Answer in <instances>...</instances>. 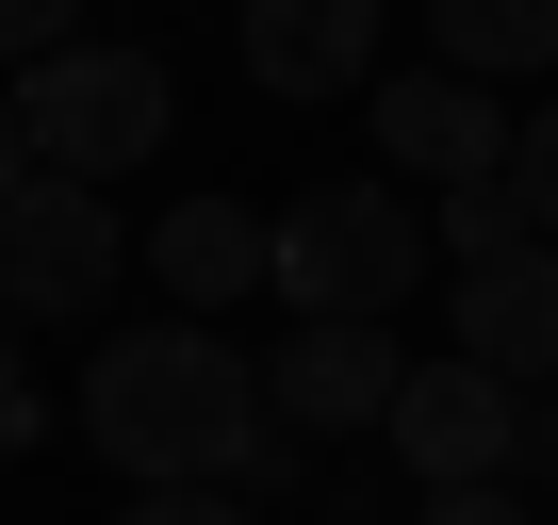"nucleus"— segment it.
<instances>
[{
	"mask_svg": "<svg viewBox=\"0 0 558 525\" xmlns=\"http://www.w3.org/2000/svg\"><path fill=\"white\" fill-rule=\"evenodd\" d=\"M263 427H279V411H263V362H246L214 313L116 329V345L83 362V443H99V476H132V492H197V476L230 492Z\"/></svg>",
	"mask_w": 558,
	"mask_h": 525,
	"instance_id": "nucleus-1",
	"label": "nucleus"
},
{
	"mask_svg": "<svg viewBox=\"0 0 558 525\" xmlns=\"http://www.w3.org/2000/svg\"><path fill=\"white\" fill-rule=\"evenodd\" d=\"M444 280V230L395 197V181H313L296 213H279V313H296V329H329V313H362V329H395L411 296Z\"/></svg>",
	"mask_w": 558,
	"mask_h": 525,
	"instance_id": "nucleus-2",
	"label": "nucleus"
},
{
	"mask_svg": "<svg viewBox=\"0 0 558 525\" xmlns=\"http://www.w3.org/2000/svg\"><path fill=\"white\" fill-rule=\"evenodd\" d=\"M17 115H34V164H66V181H132V164L181 132V83H165V50L66 34L50 66H17Z\"/></svg>",
	"mask_w": 558,
	"mask_h": 525,
	"instance_id": "nucleus-3",
	"label": "nucleus"
},
{
	"mask_svg": "<svg viewBox=\"0 0 558 525\" xmlns=\"http://www.w3.org/2000/svg\"><path fill=\"white\" fill-rule=\"evenodd\" d=\"M132 262H148V246L116 230V181H66V164H34L17 197H0V313H17V329H66V313H99Z\"/></svg>",
	"mask_w": 558,
	"mask_h": 525,
	"instance_id": "nucleus-4",
	"label": "nucleus"
},
{
	"mask_svg": "<svg viewBox=\"0 0 558 525\" xmlns=\"http://www.w3.org/2000/svg\"><path fill=\"white\" fill-rule=\"evenodd\" d=\"M427 492H476V476H525V378H493L476 345H444V362H411V394H395V427H378Z\"/></svg>",
	"mask_w": 558,
	"mask_h": 525,
	"instance_id": "nucleus-5",
	"label": "nucleus"
},
{
	"mask_svg": "<svg viewBox=\"0 0 558 525\" xmlns=\"http://www.w3.org/2000/svg\"><path fill=\"white\" fill-rule=\"evenodd\" d=\"M395 394H411V362H395V329H362V313H329V329H296V345L263 362V411H279V427H313V443L395 427Z\"/></svg>",
	"mask_w": 558,
	"mask_h": 525,
	"instance_id": "nucleus-6",
	"label": "nucleus"
},
{
	"mask_svg": "<svg viewBox=\"0 0 558 525\" xmlns=\"http://www.w3.org/2000/svg\"><path fill=\"white\" fill-rule=\"evenodd\" d=\"M378 148H395V181H509L525 115H493L476 66H411V83H378Z\"/></svg>",
	"mask_w": 558,
	"mask_h": 525,
	"instance_id": "nucleus-7",
	"label": "nucleus"
},
{
	"mask_svg": "<svg viewBox=\"0 0 558 525\" xmlns=\"http://www.w3.org/2000/svg\"><path fill=\"white\" fill-rule=\"evenodd\" d=\"M230 50L263 99H345L378 66V0H230Z\"/></svg>",
	"mask_w": 558,
	"mask_h": 525,
	"instance_id": "nucleus-8",
	"label": "nucleus"
},
{
	"mask_svg": "<svg viewBox=\"0 0 558 525\" xmlns=\"http://www.w3.org/2000/svg\"><path fill=\"white\" fill-rule=\"evenodd\" d=\"M444 296H460V345L493 362V378H558V246L525 230V246H493V262H444Z\"/></svg>",
	"mask_w": 558,
	"mask_h": 525,
	"instance_id": "nucleus-9",
	"label": "nucleus"
},
{
	"mask_svg": "<svg viewBox=\"0 0 558 525\" xmlns=\"http://www.w3.org/2000/svg\"><path fill=\"white\" fill-rule=\"evenodd\" d=\"M148 280H165L181 313H230V296H263V280H279V213H246V197H181V213L148 230Z\"/></svg>",
	"mask_w": 558,
	"mask_h": 525,
	"instance_id": "nucleus-10",
	"label": "nucleus"
},
{
	"mask_svg": "<svg viewBox=\"0 0 558 525\" xmlns=\"http://www.w3.org/2000/svg\"><path fill=\"white\" fill-rule=\"evenodd\" d=\"M427 66H476V83L558 66V0H427Z\"/></svg>",
	"mask_w": 558,
	"mask_h": 525,
	"instance_id": "nucleus-11",
	"label": "nucleus"
},
{
	"mask_svg": "<svg viewBox=\"0 0 558 525\" xmlns=\"http://www.w3.org/2000/svg\"><path fill=\"white\" fill-rule=\"evenodd\" d=\"M427 230H444V262H493V246H525V197H509V181H444Z\"/></svg>",
	"mask_w": 558,
	"mask_h": 525,
	"instance_id": "nucleus-12",
	"label": "nucleus"
},
{
	"mask_svg": "<svg viewBox=\"0 0 558 525\" xmlns=\"http://www.w3.org/2000/svg\"><path fill=\"white\" fill-rule=\"evenodd\" d=\"M509 197H525V230H542V246H558V99H542V115H525V148H509Z\"/></svg>",
	"mask_w": 558,
	"mask_h": 525,
	"instance_id": "nucleus-13",
	"label": "nucleus"
},
{
	"mask_svg": "<svg viewBox=\"0 0 558 525\" xmlns=\"http://www.w3.org/2000/svg\"><path fill=\"white\" fill-rule=\"evenodd\" d=\"M50 443V394H34V362H17V313H0V460H34Z\"/></svg>",
	"mask_w": 558,
	"mask_h": 525,
	"instance_id": "nucleus-14",
	"label": "nucleus"
},
{
	"mask_svg": "<svg viewBox=\"0 0 558 525\" xmlns=\"http://www.w3.org/2000/svg\"><path fill=\"white\" fill-rule=\"evenodd\" d=\"M66 34H83V0H0V66H50Z\"/></svg>",
	"mask_w": 558,
	"mask_h": 525,
	"instance_id": "nucleus-15",
	"label": "nucleus"
},
{
	"mask_svg": "<svg viewBox=\"0 0 558 525\" xmlns=\"http://www.w3.org/2000/svg\"><path fill=\"white\" fill-rule=\"evenodd\" d=\"M411 525H542V509H525V476H476V492H427Z\"/></svg>",
	"mask_w": 558,
	"mask_h": 525,
	"instance_id": "nucleus-16",
	"label": "nucleus"
},
{
	"mask_svg": "<svg viewBox=\"0 0 558 525\" xmlns=\"http://www.w3.org/2000/svg\"><path fill=\"white\" fill-rule=\"evenodd\" d=\"M116 525H246V492H214V476H197V492H132Z\"/></svg>",
	"mask_w": 558,
	"mask_h": 525,
	"instance_id": "nucleus-17",
	"label": "nucleus"
},
{
	"mask_svg": "<svg viewBox=\"0 0 558 525\" xmlns=\"http://www.w3.org/2000/svg\"><path fill=\"white\" fill-rule=\"evenodd\" d=\"M525 492H558V394H525Z\"/></svg>",
	"mask_w": 558,
	"mask_h": 525,
	"instance_id": "nucleus-18",
	"label": "nucleus"
},
{
	"mask_svg": "<svg viewBox=\"0 0 558 525\" xmlns=\"http://www.w3.org/2000/svg\"><path fill=\"white\" fill-rule=\"evenodd\" d=\"M17 181H34V115L0 99V197H17Z\"/></svg>",
	"mask_w": 558,
	"mask_h": 525,
	"instance_id": "nucleus-19",
	"label": "nucleus"
},
{
	"mask_svg": "<svg viewBox=\"0 0 558 525\" xmlns=\"http://www.w3.org/2000/svg\"><path fill=\"white\" fill-rule=\"evenodd\" d=\"M313 525H378V509H313Z\"/></svg>",
	"mask_w": 558,
	"mask_h": 525,
	"instance_id": "nucleus-20",
	"label": "nucleus"
}]
</instances>
